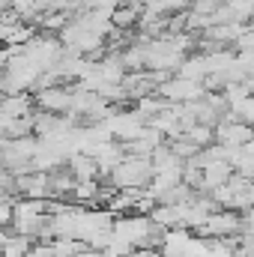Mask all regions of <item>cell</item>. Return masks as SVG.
I'll return each instance as SVG.
<instances>
[{
	"label": "cell",
	"instance_id": "1",
	"mask_svg": "<svg viewBox=\"0 0 254 257\" xmlns=\"http://www.w3.org/2000/svg\"><path fill=\"white\" fill-rule=\"evenodd\" d=\"M153 177H156V165L150 156H126L111 171V183L117 189H150Z\"/></svg>",
	"mask_w": 254,
	"mask_h": 257
},
{
	"label": "cell",
	"instance_id": "2",
	"mask_svg": "<svg viewBox=\"0 0 254 257\" xmlns=\"http://www.w3.org/2000/svg\"><path fill=\"white\" fill-rule=\"evenodd\" d=\"M0 156H3V168L15 171V174H27L33 171V159L39 150V135H27V138H3L0 144Z\"/></svg>",
	"mask_w": 254,
	"mask_h": 257
},
{
	"label": "cell",
	"instance_id": "3",
	"mask_svg": "<svg viewBox=\"0 0 254 257\" xmlns=\"http://www.w3.org/2000/svg\"><path fill=\"white\" fill-rule=\"evenodd\" d=\"M105 126L114 132L117 141L129 144V141H135V138H141V135L147 132L150 120H147L138 108H123V111H114V114L105 120Z\"/></svg>",
	"mask_w": 254,
	"mask_h": 257
},
{
	"label": "cell",
	"instance_id": "4",
	"mask_svg": "<svg viewBox=\"0 0 254 257\" xmlns=\"http://www.w3.org/2000/svg\"><path fill=\"white\" fill-rule=\"evenodd\" d=\"M159 93L165 96V99H171V102H194V99H203L206 96V84L203 81H197V78H186V75H171L162 87H159Z\"/></svg>",
	"mask_w": 254,
	"mask_h": 257
},
{
	"label": "cell",
	"instance_id": "5",
	"mask_svg": "<svg viewBox=\"0 0 254 257\" xmlns=\"http://www.w3.org/2000/svg\"><path fill=\"white\" fill-rule=\"evenodd\" d=\"M194 233L197 236H239L242 233V212H236V209H218Z\"/></svg>",
	"mask_w": 254,
	"mask_h": 257
},
{
	"label": "cell",
	"instance_id": "6",
	"mask_svg": "<svg viewBox=\"0 0 254 257\" xmlns=\"http://www.w3.org/2000/svg\"><path fill=\"white\" fill-rule=\"evenodd\" d=\"M33 99H36V108H42V111L69 114V111H72V99H75V90H69V87H63V84H54V87L36 90V93H33Z\"/></svg>",
	"mask_w": 254,
	"mask_h": 257
},
{
	"label": "cell",
	"instance_id": "7",
	"mask_svg": "<svg viewBox=\"0 0 254 257\" xmlns=\"http://www.w3.org/2000/svg\"><path fill=\"white\" fill-rule=\"evenodd\" d=\"M93 156H96V162H99V168H102V174H111L123 159H126V144L123 141H117V138H111V141H102V144H96L93 150H90Z\"/></svg>",
	"mask_w": 254,
	"mask_h": 257
},
{
	"label": "cell",
	"instance_id": "8",
	"mask_svg": "<svg viewBox=\"0 0 254 257\" xmlns=\"http://www.w3.org/2000/svg\"><path fill=\"white\" fill-rule=\"evenodd\" d=\"M191 239H194V230L191 227H171V230H165L162 254L165 257H189Z\"/></svg>",
	"mask_w": 254,
	"mask_h": 257
},
{
	"label": "cell",
	"instance_id": "9",
	"mask_svg": "<svg viewBox=\"0 0 254 257\" xmlns=\"http://www.w3.org/2000/svg\"><path fill=\"white\" fill-rule=\"evenodd\" d=\"M254 138V126L242 120H230V123H218L215 126V141L218 144H233V147H245Z\"/></svg>",
	"mask_w": 254,
	"mask_h": 257
},
{
	"label": "cell",
	"instance_id": "10",
	"mask_svg": "<svg viewBox=\"0 0 254 257\" xmlns=\"http://www.w3.org/2000/svg\"><path fill=\"white\" fill-rule=\"evenodd\" d=\"M33 239L12 230V224H3V233H0V248H3V257H27L33 251Z\"/></svg>",
	"mask_w": 254,
	"mask_h": 257
},
{
	"label": "cell",
	"instance_id": "11",
	"mask_svg": "<svg viewBox=\"0 0 254 257\" xmlns=\"http://www.w3.org/2000/svg\"><path fill=\"white\" fill-rule=\"evenodd\" d=\"M233 174H236V168H233L230 162H224V159L209 162V165L203 168V186H200L197 192H215V189H218V186H224Z\"/></svg>",
	"mask_w": 254,
	"mask_h": 257
},
{
	"label": "cell",
	"instance_id": "12",
	"mask_svg": "<svg viewBox=\"0 0 254 257\" xmlns=\"http://www.w3.org/2000/svg\"><path fill=\"white\" fill-rule=\"evenodd\" d=\"M33 36H36L33 27L24 24L21 18H12V21H3V24H0V39H3V45H27Z\"/></svg>",
	"mask_w": 254,
	"mask_h": 257
},
{
	"label": "cell",
	"instance_id": "13",
	"mask_svg": "<svg viewBox=\"0 0 254 257\" xmlns=\"http://www.w3.org/2000/svg\"><path fill=\"white\" fill-rule=\"evenodd\" d=\"M36 111V99L27 96V93H12V96H3V105H0V117H27Z\"/></svg>",
	"mask_w": 254,
	"mask_h": 257
},
{
	"label": "cell",
	"instance_id": "14",
	"mask_svg": "<svg viewBox=\"0 0 254 257\" xmlns=\"http://www.w3.org/2000/svg\"><path fill=\"white\" fill-rule=\"evenodd\" d=\"M66 165L72 168V174L78 177V183L81 180H99L102 177V168H99V162H96L93 153H75Z\"/></svg>",
	"mask_w": 254,
	"mask_h": 257
},
{
	"label": "cell",
	"instance_id": "15",
	"mask_svg": "<svg viewBox=\"0 0 254 257\" xmlns=\"http://www.w3.org/2000/svg\"><path fill=\"white\" fill-rule=\"evenodd\" d=\"M0 132L3 138H27L36 135V111L27 117H0Z\"/></svg>",
	"mask_w": 254,
	"mask_h": 257
},
{
	"label": "cell",
	"instance_id": "16",
	"mask_svg": "<svg viewBox=\"0 0 254 257\" xmlns=\"http://www.w3.org/2000/svg\"><path fill=\"white\" fill-rule=\"evenodd\" d=\"M186 135H189L197 147H209V144H215V126H209V123H194Z\"/></svg>",
	"mask_w": 254,
	"mask_h": 257
},
{
	"label": "cell",
	"instance_id": "17",
	"mask_svg": "<svg viewBox=\"0 0 254 257\" xmlns=\"http://www.w3.org/2000/svg\"><path fill=\"white\" fill-rule=\"evenodd\" d=\"M126 257H165V254H162V248H135Z\"/></svg>",
	"mask_w": 254,
	"mask_h": 257
}]
</instances>
